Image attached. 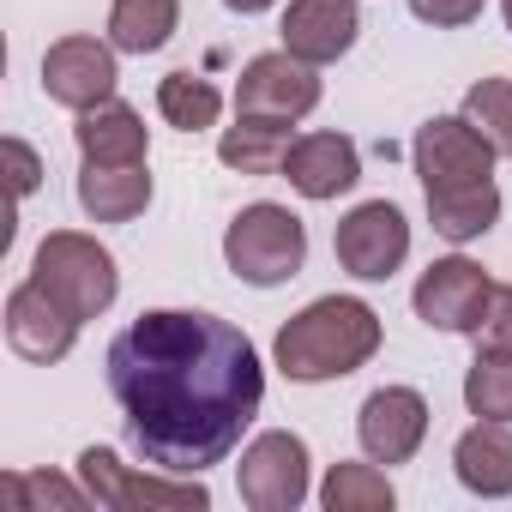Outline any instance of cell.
Here are the masks:
<instances>
[{
  "mask_svg": "<svg viewBox=\"0 0 512 512\" xmlns=\"http://www.w3.org/2000/svg\"><path fill=\"white\" fill-rule=\"evenodd\" d=\"M464 404L476 422H512V356H482L464 374Z\"/></svg>",
  "mask_w": 512,
  "mask_h": 512,
  "instance_id": "obj_25",
  "label": "cell"
},
{
  "mask_svg": "<svg viewBox=\"0 0 512 512\" xmlns=\"http://www.w3.org/2000/svg\"><path fill=\"white\" fill-rule=\"evenodd\" d=\"M157 115H163L169 127H181V133H205V127H217L223 97H217V85L199 79V73H169V79L157 85Z\"/></svg>",
  "mask_w": 512,
  "mask_h": 512,
  "instance_id": "obj_23",
  "label": "cell"
},
{
  "mask_svg": "<svg viewBox=\"0 0 512 512\" xmlns=\"http://www.w3.org/2000/svg\"><path fill=\"white\" fill-rule=\"evenodd\" d=\"M31 278L85 326V320H103L121 296V272H115V253L79 229H55L43 235L37 260H31Z\"/></svg>",
  "mask_w": 512,
  "mask_h": 512,
  "instance_id": "obj_4",
  "label": "cell"
},
{
  "mask_svg": "<svg viewBox=\"0 0 512 512\" xmlns=\"http://www.w3.org/2000/svg\"><path fill=\"white\" fill-rule=\"evenodd\" d=\"M229 13H241V19H253V13H266V7H278V0H223Z\"/></svg>",
  "mask_w": 512,
  "mask_h": 512,
  "instance_id": "obj_30",
  "label": "cell"
},
{
  "mask_svg": "<svg viewBox=\"0 0 512 512\" xmlns=\"http://www.w3.org/2000/svg\"><path fill=\"white\" fill-rule=\"evenodd\" d=\"M320 109V67L296 61L290 49L253 55L235 79V115H260V121H302Z\"/></svg>",
  "mask_w": 512,
  "mask_h": 512,
  "instance_id": "obj_7",
  "label": "cell"
},
{
  "mask_svg": "<svg viewBox=\"0 0 512 512\" xmlns=\"http://www.w3.org/2000/svg\"><path fill=\"white\" fill-rule=\"evenodd\" d=\"M73 338H79V320L31 278V284H19L13 296H7V344L25 356V362H61L67 350H73Z\"/></svg>",
  "mask_w": 512,
  "mask_h": 512,
  "instance_id": "obj_15",
  "label": "cell"
},
{
  "mask_svg": "<svg viewBox=\"0 0 512 512\" xmlns=\"http://www.w3.org/2000/svg\"><path fill=\"white\" fill-rule=\"evenodd\" d=\"M109 392L145 464L205 476L260 416L266 368L241 326L199 308H151L109 344Z\"/></svg>",
  "mask_w": 512,
  "mask_h": 512,
  "instance_id": "obj_1",
  "label": "cell"
},
{
  "mask_svg": "<svg viewBox=\"0 0 512 512\" xmlns=\"http://www.w3.org/2000/svg\"><path fill=\"white\" fill-rule=\"evenodd\" d=\"M362 37V13L356 0H290L284 13V49L308 67H332L356 49Z\"/></svg>",
  "mask_w": 512,
  "mask_h": 512,
  "instance_id": "obj_13",
  "label": "cell"
},
{
  "mask_svg": "<svg viewBox=\"0 0 512 512\" xmlns=\"http://www.w3.org/2000/svg\"><path fill=\"white\" fill-rule=\"evenodd\" d=\"M428 223H434V235H446V241H476V235H488V229L500 223V187H494V175H488V181H464V187L428 193Z\"/></svg>",
  "mask_w": 512,
  "mask_h": 512,
  "instance_id": "obj_20",
  "label": "cell"
},
{
  "mask_svg": "<svg viewBox=\"0 0 512 512\" xmlns=\"http://www.w3.org/2000/svg\"><path fill=\"white\" fill-rule=\"evenodd\" d=\"M482 7H488V0H410V13L422 25H434V31H458V25L482 19Z\"/></svg>",
  "mask_w": 512,
  "mask_h": 512,
  "instance_id": "obj_27",
  "label": "cell"
},
{
  "mask_svg": "<svg viewBox=\"0 0 512 512\" xmlns=\"http://www.w3.org/2000/svg\"><path fill=\"white\" fill-rule=\"evenodd\" d=\"M181 25V0H115L109 7V43L121 55H157Z\"/></svg>",
  "mask_w": 512,
  "mask_h": 512,
  "instance_id": "obj_21",
  "label": "cell"
},
{
  "mask_svg": "<svg viewBox=\"0 0 512 512\" xmlns=\"http://www.w3.org/2000/svg\"><path fill=\"white\" fill-rule=\"evenodd\" d=\"M235 488L253 512H296L308 500V440L290 428L247 440V452L235 464Z\"/></svg>",
  "mask_w": 512,
  "mask_h": 512,
  "instance_id": "obj_6",
  "label": "cell"
},
{
  "mask_svg": "<svg viewBox=\"0 0 512 512\" xmlns=\"http://www.w3.org/2000/svg\"><path fill=\"white\" fill-rule=\"evenodd\" d=\"M452 470L470 494L482 500H506L512 494V428L506 422H476L458 434L452 446Z\"/></svg>",
  "mask_w": 512,
  "mask_h": 512,
  "instance_id": "obj_17",
  "label": "cell"
},
{
  "mask_svg": "<svg viewBox=\"0 0 512 512\" xmlns=\"http://www.w3.org/2000/svg\"><path fill=\"white\" fill-rule=\"evenodd\" d=\"M482 356H512V284H494L488 308H482V326L470 332Z\"/></svg>",
  "mask_w": 512,
  "mask_h": 512,
  "instance_id": "obj_26",
  "label": "cell"
},
{
  "mask_svg": "<svg viewBox=\"0 0 512 512\" xmlns=\"http://www.w3.org/2000/svg\"><path fill=\"white\" fill-rule=\"evenodd\" d=\"M115 85H121L115 43H97V37H61V43L43 55V91H49V103L73 109V115L109 103Z\"/></svg>",
  "mask_w": 512,
  "mask_h": 512,
  "instance_id": "obj_11",
  "label": "cell"
},
{
  "mask_svg": "<svg viewBox=\"0 0 512 512\" xmlns=\"http://www.w3.org/2000/svg\"><path fill=\"white\" fill-rule=\"evenodd\" d=\"M488 296H494V278H488L476 260L452 253V260H434V266L416 278L410 308H416V320L434 326V332H476Z\"/></svg>",
  "mask_w": 512,
  "mask_h": 512,
  "instance_id": "obj_9",
  "label": "cell"
},
{
  "mask_svg": "<svg viewBox=\"0 0 512 512\" xmlns=\"http://www.w3.org/2000/svg\"><path fill=\"white\" fill-rule=\"evenodd\" d=\"M458 115L494 145V157H512V79H476Z\"/></svg>",
  "mask_w": 512,
  "mask_h": 512,
  "instance_id": "obj_24",
  "label": "cell"
},
{
  "mask_svg": "<svg viewBox=\"0 0 512 512\" xmlns=\"http://www.w3.org/2000/svg\"><path fill=\"white\" fill-rule=\"evenodd\" d=\"M73 139H79V157L85 163H145V151H151L145 115L133 103H121V97L85 109L79 127H73Z\"/></svg>",
  "mask_w": 512,
  "mask_h": 512,
  "instance_id": "obj_16",
  "label": "cell"
},
{
  "mask_svg": "<svg viewBox=\"0 0 512 512\" xmlns=\"http://www.w3.org/2000/svg\"><path fill=\"white\" fill-rule=\"evenodd\" d=\"M7 488L13 494H31V500H61V506H85L91 500V488H73L61 476H7Z\"/></svg>",
  "mask_w": 512,
  "mask_h": 512,
  "instance_id": "obj_28",
  "label": "cell"
},
{
  "mask_svg": "<svg viewBox=\"0 0 512 512\" xmlns=\"http://www.w3.org/2000/svg\"><path fill=\"white\" fill-rule=\"evenodd\" d=\"M290 121H260V115H235V127H223L217 157L235 175H278L290 157Z\"/></svg>",
  "mask_w": 512,
  "mask_h": 512,
  "instance_id": "obj_19",
  "label": "cell"
},
{
  "mask_svg": "<svg viewBox=\"0 0 512 512\" xmlns=\"http://www.w3.org/2000/svg\"><path fill=\"white\" fill-rule=\"evenodd\" d=\"M320 506L326 512H392L398 494H392L386 470L368 458V464H332L320 482Z\"/></svg>",
  "mask_w": 512,
  "mask_h": 512,
  "instance_id": "obj_22",
  "label": "cell"
},
{
  "mask_svg": "<svg viewBox=\"0 0 512 512\" xmlns=\"http://www.w3.org/2000/svg\"><path fill=\"white\" fill-rule=\"evenodd\" d=\"M7 163H13V193H19V199H31V193H37V175H43L37 151H31L25 139H7Z\"/></svg>",
  "mask_w": 512,
  "mask_h": 512,
  "instance_id": "obj_29",
  "label": "cell"
},
{
  "mask_svg": "<svg viewBox=\"0 0 512 512\" xmlns=\"http://www.w3.org/2000/svg\"><path fill=\"white\" fill-rule=\"evenodd\" d=\"M79 205L91 223H133L151 205L145 163H85L79 169Z\"/></svg>",
  "mask_w": 512,
  "mask_h": 512,
  "instance_id": "obj_18",
  "label": "cell"
},
{
  "mask_svg": "<svg viewBox=\"0 0 512 512\" xmlns=\"http://www.w3.org/2000/svg\"><path fill=\"white\" fill-rule=\"evenodd\" d=\"M380 350V314L356 296H320L308 302L296 320H284L272 356L278 374L296 386H320V380H344L362 362H374Z\"/></svg>",
  "mask_w": 512,
  "mask_h": 512,
  "instance_id": "obj_2",
  "label": "cell"
},
{
  "mask_svg": "<svg viewBox=\"0 0 512 512\" xmlns=\"http://www.w3.org/2000/svg\"><path fill=\"white\" fill-rule=\"evenodd\" d=\"M278 175H284L302 199L326 205V199H338V193H350V187L362 181V151H356V139H344V133H302V139L290 145V157H284Z\"/></svg>",
  "mask_w": 512,
  "mask_h": 512,
  "instance_id": "obj_14",
  "label": "cell"
},
{
  "mask_svg": "<svg viewBox=\"0 0 512 512\" xmlns=\"http://www.w3.org/2000/svg\"><path fill=\"white\" fill-rule=\"evenodd\" d=\"M332 253H338V266L362 284H386L404 260H410V223L392 199H368L356 205L338 235H332Z\"/></svg>",
  "mask_w": 512,
  "mask_h": 512,
  "instance_id": "obj_8",
  "label": "cell"
},
{
  "mask_svg": "<svg viewBox=\"0 0 512 512\" xmlns=\"http://www.w3.org/2000/svg\"><path fill=\"white\" fill-rule=\"evenodd\" d=\"M356 440L374 464H410L428 440V398L416 386H380L368 392L356 416Z\"/></svg>",
  "mask_w": 512,
  "mask_h": 512,
  "instance_id": "obj_12",
  "label": "cell"
},
{
  "mask_svg": "<svg viewBox=\"0 0 512 512\" xmlns=\"http://www.w3.org/2000/svg\"><path fill=\"white\" fill-rule=\"evenodd\" d=\"M500 19H506V31H512V0H500Z\"/></svg>",
  "mask_w": 512,
  "mask_h": 512,
  "instance_id": "obj_31",
  "label": "cell"
},
{
  "mask_svg": "<svg viewBox=\"0 0 512 512\" xmlns=\"http://www.w3.org/2000/svg\"><path fill=\"white\" fill-rule=\"evenodd\" d=\"M223 260H229V272L241 284L278 290L308 266V229H302V217L290 205L260 199V205L235 211V223L223 229Z\"/></svg>",
  "mask_w": 512,
  "mask_h": 512,
  "instance_id": "obj_3",
  "label": "cell"
},
{
  "mask_svg": "<svg viewBox=\"0 0 512 512\" xmlns=\"http://www.w3.org/2000/svg\"><path fill=\"white\" fill-rule=\"evenodd\" d=\"M410 157H416V175H422L428 193L464 187V181H488V175H494V145H488L464 115H434V121H422Z\"/></svg>",
  "mask_w": 512,
  "mask_h": 512,
  "instance_id": "obj_10",
  "label": "cell"
},
{
  "mask_svg": "<svg viewBox=\"0 0 512 512\" xmlns=\"http://www.w3.org/2000/svg\"><path fill=\"white\" fill-rule=\"evenodd\" d=\"M79 476H85L91 500L109 506V512H205L211 506V488L199 476H181V482H175V470L169 476H139L109 446H85Z\"/></svg>",
  "mask_w": 512,
  "mask_h": 512,
  "instance_id": "obj_5",
  "label": "cell"
}]
</instances>
